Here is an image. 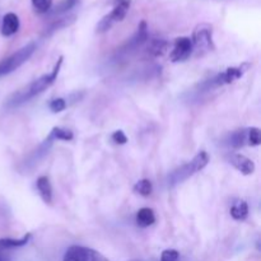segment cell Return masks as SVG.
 I'll return each mask as SVG.
<instances>
[{"label":"cell","instance_id":"17","mask_svg":"<svg viewBox=\"0 0 261 261\" xmlns=\"http://www.w3.org/2000/svg\"><path fill=\"white\" fill-rule=\"evenodd\" d=\"M228 144L232 148H241L247 145V129L236 130L234 133H232L231 137H229Z\"/></svg>","mask_w":261,"mask_h":261},{"label":"cell","instance_id":"23","mask_svg":"<svg viewBox=\"0 0 261 261\" xmlns=\"http://www.w3.org/2000/svg\"><path fill=\"white\" fill-rule=\"evenodd\" d=\"M178 252L176 250H165L161 256V261H178Z\"/></svg>","mask_w":261,"mask_h":261},{"label":"cell","instance_id":"7","mask_svg":"<svg viewBox=\"0 0 261 261\" xmlns=\"http://www.w3.org/2000/svg\"><path fill=\"white\" fill-rule=\"evenodd\" d=\"M64 261H109L98 251L84 246H71L64 255Z\"/></svg>","mask_w":261,"mask_h":261},{"label":"cell","instance_id":"26","mask_svg":"<svg viewBox=\"0 0 261 261\" xmlns=\"http://www.w3.org/2000/svg\"><path fill=\"white\" fill-rule=\"evenodd\" d=\"M71 22H74V19L69 20V18H64V19L59 20V23H60V24H63V25H69ZM59 28H60V25H58V24H56V23H55V24H54L53 27H51V30L56 31V30H59Z\"/></svg>","mask_w":261,"mask_h":261},{"label":"cell","instance_id":"14","mask_svg":"<svg viewBox=\"0 0 261 261\" xmlns=\"http://www.w3.org/2000/svg\"><path fill=\"white\" fill-rule=\"evenodd\" d=\"M168 47H170V43H168L167 41L155 38V40L150 41L149 45H148L147 51L150 56H153V58H158V56L165 55V54L167 53Z\"/></svg>","mask_w":261,"mask_h":261},{"label":"cell","instance_id":"18","mask_svg":"<svg viewBox=\"0 0 261 261\" xmlns=\"http://www.w3.org/2000/svg\"><path fill=\"white\" fill-rule=\"evenodd\" d=\"M50 135L53 137L54 140L60 139V140H66V142H68V140H71L74 138L73 132H70L69 129H64V127H59V126L53 127Z\"/></svg>","mask_w":261,"mask_h":261},{"label":"cell","instance_id":"12","mask_svg":"<svg viewBox=\"0 0 261 261\" xmlns=\"http://www.w3.org/2000/svg\"><path fill=\"white\" fill-rule=\"evenodd\" d=\"M31 240V233H25L22 239L13 240V239H3L0 240V257H4L5 252L10 251V250L18 249L24 245H27Z\"/></svg>","mask_w":261,"mask_h":261},{"label":"cell","instance_id":"13","mask_svg":"<svg viewBox=\"0 0 261 261\" xmlns=\"http://www.w3.org/2000/svg\"><path fill=\"white\" fill-rule=\"evenodd\" d=\"M36 186H37V190L42 200L46 204H51V201H53V188H51L48 177H46V176L38 177L37 181H36Z\"/></svg>","mask_w":261,"mask_h":261},{"label":"cell","instance_id":"10","mask_svg":"<svg viewBox=\"0 0 261 261\" xmlns=\"http://www.w3.org/2000/svg\"><path fill=\"white\" fill-rule=\"evenodd\" d=\"M229 161H231L232 166L234 168H237L241 173H244V175H251V173H254L255 163L250 158L239 154V153H234V154L231 155Z\"/></svg>","mask_w":261,"mask_h":261},{"label":"cell","instance_id":"6","mask_svg":"<svg viewBox=\"0 0 261 261\" xmlns=\"http://www.w3.org/2000/svg\"><path fill=\"white\" fill-rule=\"evenodd\" d=\"M249 66V64H242L239 68H228L226 71L219 73L218 75H216L214 78L209 79L208 82L203 83V87L205 88V91H209V89L218 88V87L233 83L234 81H237V79L244 75V73L246 71V69Z\"/></svg>","mask_w":261,"mask_h":261},{"label":"cell","instance_id":"2","mask_svg":"<svg viewBox=\"0 0 261 261\" xmlns=\"http://www.w3.org/2000/svg\"><path fill=\"white\" fill-rule=\"evenodd\" d=\"M209 163V155L206 152H199L190 162L185 163L181 167L176 168L175 171L168 175L167 182L170 188L178 185V184L184 182L185 180H188L189 177H191L193 175H195L196 172L203 170L206 165Z\"/></svg>","mask_w":261,"mask_h":261},{"label":"cell","instance_id":"24","mask_svg":"<svg viewBox=\"0 0 261 261\" xmlns=\"http://www.w3.org/2000/svg\"><path fill=\"white\" fill-rule=\"evenodd\" d=\"M112 140H114L116 144H125V143L127 142V138L126 135L124 134V132L117 130V132H115L114 134H112Z\"/></svg>","mask_w":261,"mask_h":261},{"label":"cell","instance_id":"21","mask_svg":"<svg viewBox=\"0 0 261 261\" xmlns=\"http://www.w3.org/2000/svg\"><path fill=\"white\" fill-rule=\"evenodd\" d=\"M32 4L38 13H46L51 8L53 0H32Z\"/></svg>","mask_w":261,"mask_h":261},{"label":"cell","instance_id":"15","mask_svg":"<svg viewBox=\"0 0 261 261\" xmlns=\"http://www.w3.org/2000/svg\"><path fill=\"white\" fill-rule=\"evenodd\" d=\"M155 222V216L153 213L152 209L149 208H142L137 213V224L142 228H147V227L152 226Z\"/></svg>","mask_w":261,"mask_h":261},{"label":"cell","instance_id":"22","mask_svg":"<svg viewBox=\"0 0 261 261\" xmlns=\"http://www.w3.org/2000/svg\"><path fill=\"white\" fill-rule=\"evenodd\" d=\"M65 107H66V102H65V99L64 98H56V99H54V101H51V103H50V110L53 112H61L63 111V110H65Z\"/></svg>","mask_w":261,"mask_h":261},{"label":"cell","instance_id":"3","mask_svg":"<svg viewBox=\"0 0 261 261\" xmlns=\"http://www.w3.org/2000/svg\"><path fill=\"white\" fill-rule=\"evenodd\" d=\"M193 51L196 56H203L209 51L214 50L213 42V27L209 23H200L195 27L193 32Z\"/></svg>","mask_w":261,"mask_h":261},{"label":"cell","instance_id":"25","mask_svg":"<svg viewBox=\"0 0 261 261\" xmlns=\"http://www.w3.org/2000/svg\"><path fill=\"white\" fill-rule=\"evenodd\" d=\"M79 0H64L63 3L59 7V12H66V10L71 9L73 7H75V4Z\"/></svg>","mask_w":261,"mask_h":261},{"label":"cell","instance_id":"27","mask_svg":"<svg viewBox=\"0 0 261 261\" xmlns=\"http://www.w3.org/2000/svg\"><path fill=\"white\" fill-rule=\"evenodd\" d=\"M0 261H7V259L5 257H0Z\"/></svg>","mask_w":261,"mask_h":261},{"label":"cell","instance_id":"4","mask_svg":"<svg viewBox=\"0 0 261 261\" xmlns=\"http://www.w3.org/2000/svg\"><path fill=\"white\" fill-rule=\"evenodd\" d=\"M36 47H37V45H36L35 42H31L28 43V45L23 46L22 48H19L17 53L10 55L9 58L4 59V60L0 63V76L7 75V74L12 73L15 69L19 68L23 63H25V61L32 56Z\"/></svg>","mask_w":261,"mask_h":261},{"label":"cell","instance_id":"20","mask_svg":"<svg viewBox=\"0 0 261 261\" xmlns=\"http://www.w3.org/2000/svg\"><path fill=\"white\" fill-rule=\"evenodd\" d=\"M261 143L259 127H249L247 129V145L256 147Z\"/></svg>","mask_w":261,"mask_h":261},{"label":"cell","instance_id":"19","mask_svg":"<svg viewBox=\"0 0 261 261\" xmlns=\"http://www.w3.org/2000/svg\"><path fill=\"white\" fill-rule=\"evenodd\" d=\"M134 191L142 196H149L153 191V185L149 180H140L135 184Z\"/></svg>","mask_w":261,"mask_h":261},{"label":"cell","instance_id":"1","mask_svg":"<svg viewBox=\"0 0 261 261\" xmlns=\"http://www.w3.org/2000/svg\"><path fill=\"white\" fill-rule=\"evenodd\" d=\"M63 60H64V58L63 56H60V58L58 59V61H56L55 66H54V69L51 73L40 76V78L36 79V81H33L31 84H28L27 87H24L23 89L18 91L17 93L13 94V96L8 99L7 106L8 107H17V106H19V105L24 103V102L30 101L31 98H33V97L37 96V94L42 93L46 88H48V87H50L51 84L56 81L59 71H60L61 65H63Z\"/></svg>","mask_w":261,"mask_h":261},{"label":"cell","instance_id":"8","mask_svg":"<svg viewBox=\"0 0 261 261\" xmlns=\"http://www.w3.org/2000/svg\"><path fill=\"white\" fill-rule=\"evenodd\" d=\"M193 54V42L189 37H177L173 43V48L170 54V60L172 63L185 61Z\"/></svg>","mask_w":261,"mask_h":261},{"label":"cell","instance_id":"11","mask_svg":"<svg viewBox=\"0 0 261 261\" xmlns=\"http://www.w3.org/2000/svg\"><path fill=\"white\" fill-rule=\"evenodd\" d=\"M19 30V18L14 13H7L3 18V24H2V33L5 37L14 35Z\"/></svg>","mask_w":261,"mask_h":261},{"label":"cell","instance_id":"16","mask_svg":"<svg viewBox=\"0 0 261 261\" xmlns=\"http://www.w3.org/2000/svg\"><path fill=\"white\" fill-rule=\"evenodd\" d=\"M231 216L236 221H244V219H246L247 216H249V205H247L246 201L240 200L237 203H234L231 208Z\"/></svg>","mask_w":261,"mask_h":261},{"label":"cell","instance_id":"5","mask_svg":"<svg viewBox=\"0 0 261 261\" xmlns=\"http://www.w3.org/2000/svg\"><path fill=\"white\" fill-rule=\"evenodd\" d=\"M130 4H132V0H115L114 9L99 20L98 24H97L96 32L105 33L107 32L115 23L121 22V20L126 17V13L127 10H129Z\"/></svg>","mask_w":261,"mask_h":261},{"label":"cell","instance_id":"9","mask_svg":"<svg viewBox=\"0 0 261 261\" xmlns=\"http://www.w3.org/2000/svg\"><path fill=\"white\" fill-rule=\"evenodd\" d=\"M148 40V28H147V22L145 20H142L138 25V31L135 32V35L133 36L129 40V42L121 48L120 53H132V51L137 50L138 47H140L142 45H144Z\"/></svg>","mask_w":261,"mask_h":261}]
</instances>
